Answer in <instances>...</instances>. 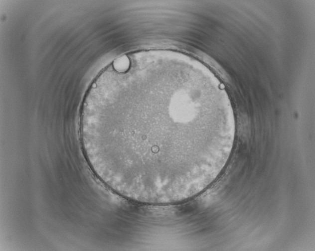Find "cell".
<instances>
[{
    "instance_id": "cell-1",
    "label": "cell",
    "mask_w": 315,
    "mask_h": 251,
    "mask_svg": "<svg viewBox=\"0 0 315 251\" xmlns=\"http://www.w3.org/2000/svg\"><path fill=\"white\" fill-rule=\"evenodd\" d=\"M201 79L168 64L115 71L85 100L81 134L97 175L133 201L186 200L211 178L220 152L218 117Z\"/></svg>"
}]
</instances>
